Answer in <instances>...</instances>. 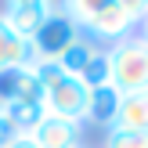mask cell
Returning <instances> with one entry per match:
<instances>
[{"mask_svg": "<svg viewBox=\"0 0 148 148\" xmlns=\"http://www.w3.org/2000/svg\"><path fill=\"white\" fill-rule=\"evenodd\" d=\"M105 54H108V65H112V87L119 94L148 90V40L127 36V40L112 43Z\"/></svg>", "mask_w": 148, "mask_h": 148, "instance_id": "obj_1", "label": "cell"}, {"mask_svg": "<svg viewBox=\"0 0 148 148\" xmlns=\"http://www.w3.org/2000/svg\"><path fill=\"white\" fill-rule=\"evenodd\" d=\"M145 11H148L145 0H105V4H90V18H87L83 29H90L101 40L119 43V40H127L130 29L145 18Z\"/></svg>", "mask_w": 148, "mask_h": 148, "instance_id": "obj_2", "label": "cell"}, {"mask_svg": "<svg viewBox=\"0 0 148 148\" xmlns=\"http://www.w3.org/2000/svg\"><path fill=\"white\" fill-rule=\"evenodd\" d=\"M43 105H47V116H58V119H72L79 123L87 112V87L79 83V76H62L43 90Z\"/></svg>", "mask_w": 148, "mask_h": 148, "instance_id": "obj_3", "label": "cell"}, {"mask_svg": "<svg viewBox=\"0 0 148 148\" xmlns=\"http://www.w3.org/2000/svg\"><path fill=\"white\" fill-rule=\"evenodd\" d=\"M76 36H79V29L72 25V22L62 14V7L54 4L51 18L43 22V29L33 36V51H36V58H58L72 40H76Z\"/></svg>", "mask_w": 148, "mask_h": 148, "instance_id": "obj_4", "label": "cell"}, {"mask_svg": "<svg viewBox=\"0 0 148 148\" xmlns=\"http://www.w3.org/2000/svg\"><path fill=\"white\" fill-rule=\"evenodd\" d=\"M51 11H54V4H47V0H11V4L0 11V18H4L18 36L33 40V36L43 29V22L51 18Z\"/></svg>", "mask_w": 148, "mask_h": 148, "instance_id": "obj_5", "label": "cell"}, {"mask_svg": "<svg viewBox=\"0 0 148 148\" xmlns=\"http://www.w3.org/2000/svg\"><path fill=\"white\" fill-rule=\"evenodd\" d=\"M25 101H43V87L36 83L33 69H7L0 72V105H25Z\"/></svg>", "mask_w": 148, "mask_h": 148, "instance_id": "obj_6", "label": "cell"}, {"mask_svg": "<svg viewBox=\"0 0 148 148\" xmlns=\"http://www.w3.org/2000/svg\"><path fill=\"white\" fill-rule=\"evenodd\" d=\"M79 134H83L79 123L58 119V116H43L29 137H33L36 148H79Z\"/></svg>", "mask_w": 148, "mask_h": 148, "instance_id": "obj_7", "label": "cell"}, {"mask_svg": "<svg viewBox=\"0 0 148 148\" xmlns=\"http://www.w3.org/2000/svg\"><path fill=\"white\" fill-rule=\"evenodd\" d=\"M36 62V51H33V40L18 36L4 18H0V72L7 69H25V65Z\"/></svg>", "mask_w": 148, "mask_h": 148, "instance_id": "obj_8", "label": "cell"}, {"mask_svg": "<svg viewBox=\"0 0 148 148\" xmlns=\"http://www.w3.org/2000/svg\"><path fill=\"white\" fill-rule=\"evenodd\" d=\"M112 127L148 134V90L123 94V98H119V112H116V123H112Z\"/></svg>", "mask_w": 148, "mask_h": 148, "instance_id": "obj_9", "label": "cell"}, {"mask_svg": "<svg viewBox=\"0 0 148 148\" xmlns=\"http://www.w3.org/2000/svg\"><path fill=\"white\" fill-rule=\"evenodd\" d=\"M119 98L123 94L116 87H98V90H87V119L101 123V127H112L116 123V112H119Z\"/></svg>", "mask_w": 148, "mask_h": 148, "instance_id": "obj_10", "label": "cell"}, {"mask_svg": "<svg viewBox=\"0 0 148 148\" xmlns=\"http://www.w3.org/2000/svg\"><path fill=\"white\" fill-rule=\"evenodd\" d=\"M94 54H98V47H94L90 40H83V36H76V40H72L69 47H65L62 54L54 58V62L62 65V72H69V76H79V72H83V65L90 62Z\"/></svg>", "mask_w": 148, "mask_h": 148, "instance_id": "obj_11", "label": "cell"}, {"mask_svg": "<svg viewBox=\"0 0 148 148\" xmlns=\"http://www.w3.org/2000/svg\"><path fill=\"white\" fill-rule=\"evenodd\" d=\"M79 83H83L87 90L112 87V65H108V54H105V51H98V54H94L90 62L83 65V72H79Z\"/></svg>", "mask_w": 148, "mask_h": 148, "instance_id": "obj_12", "label": "cell"}, {"mask_svg": "<svg viewBox=\"0 0 148 148\" xmlns=\"http://www.w3.org/2000/svg\"><path fill=\"white\" fill-rule=\"evenodd\" d=\"M105 148H148V134L108 127V134H105Z\"/></svg>", "mask_w": 148, "mask_h": 148, "instance_id": "obj_13", "label": "cell"}, {"mask_svg": "<svg viewBox=\"0 0 148 148\" xmlns=\"http://www.w3.org/2000/svg\"><path fill=\"white\" fill-rule=\"evenodd\" d=\"M14 137V130H11V123H7V116H4V108H0V148H4L7 141Z\"/></svg>", "mask_w": 148, "mask_h": 148, "instance_id": "obj_14", "label": "cell"}, {"mask_svg": "<svg viewBox=\"0 0 148 148\" xmlns=\"http://www.w3.org/2000/svg\"><path fill=\"white\" fill-rule=\"evenodd\" d=\"M4 148H36V145H33V137H29V134H14Z\"/></svg>", "mask_w": 148, "mask_h": 148, "instance_id": "obj_15", "label": "cell"}, {"mask_svg": "<svg viewBox=\"0 0 148 148\" xmlns=\"http://www.w3.org/2000/svg\"><path fill=\"white\" fill-rule=\"evenodd\" d=\"M141 29H145V36H141V40H148V11H145V18H141Z\"/></svg>", "mask_w": 148, "mask_h": 148, "instance_id": "obj_16", "label": "cell"}]
</instances>
